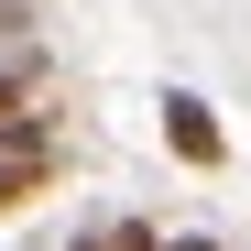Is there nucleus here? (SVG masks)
<instances>
[{"label":"nucleus","instance_id":"f257e3e1","mask_svg":"<svg viewBox=\"0 0 251 251\" xmlns=\"http://www.w3.org/2000/svg\"><path fill=\"white\" fill-rule=\"evenodd\" d=\"M164 153H175L186 175H219V164H229V120L207 109L197 88H164Z\"/></svg>","mask_w":251,"mask_h":251},{"label":"nucleus","instance_id":"f03ea898","mask_svg":"<svg viewBox=\"0 0 251 251\" xmlns=\"http://www.w3.org/2000/svg\"><path fill=\"white\" fill-rule=\"evenodd\" d=\"M55 186V142H0V219Z\"/></svg>","mask_w":251,"mask_h":251},{"label":"nucleus","instance_id":"7ed1b4c3","mask_svg":"<svg viewBox=\"0 0 251 251\" xmlns=\"http://www.w3.org/2000/svg\"><path fill=\"white\" fill-rule=\"evenodd\" d=\"M76 251H164V229H153V219H109V229H88Z\"/></svg>","mask_w":251,"mask_h":251},{"label":"nucleus","instance_id":"20e7f679","mask_svg":"<svg viewBox=\"0 0 251 251\" xmlns=\"http://www.w3.org/2000/svg\"><path fill=\"white\" fill-rule=\"evenodd\" d=\"M164 251H219V240H207V229H186V240H164Z\"/></svg>","mask_w":251,"mask_h":251}]
</instances>
